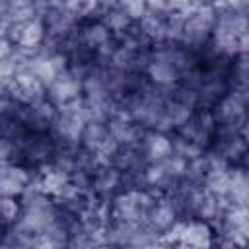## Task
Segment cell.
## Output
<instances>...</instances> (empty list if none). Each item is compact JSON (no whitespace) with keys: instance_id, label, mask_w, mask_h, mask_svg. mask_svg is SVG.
Segmentation results:
<instances>
[{"instance_id":"1","label":"cell","mask_w":249,"mask_h":249,"mask_svg":"<svg viewBox=\"0 0 249 249\" xmlns=\"http://www.w3.org/2000/svg\"><path fill=\"white\" fill-rule=\"evenodd\" d=\"M43 84L27 70H21L18 74H14V78L10 80V91L14 97H18L23 103H37L43 97Z\"/></svg>"},{"instance_id":"2","label":"cell","mask_w":249,"mask_h":249,"mask_svg":"<svg viewBox=\"0 0 249 249\" xmlns=\"http://www.w3.org/2000/svg\"><path fill=\"white\" fill-rule=\"evenodd\" d=\"M27 173L19 167L0 163V196H16L25 191L27 187Z\"/></svg>"},{"instance_id":"3","label":"cell","mask_w":249,"mask_h":249,"mask_svg":"<svg viewBox=\"0 0 249 249\" xmlns=\"http://www.w3.org/2000/svg\"><path fill=\"white\" fill-rule=\"evenodd\" d=\"M175 237L185 243V245H193V247H202V245H210V230L206 224H189V226H177L173 230Z\"/></svg>"},{"instance_id":"4","label":"cell","mask_w":249,"mask_h":249,"mask_svg":"<svg viewBox=\"0 0 249 249\" xmlns=\"http://www.w3.org/2000/svg\"><path fill=\"white\" fill-rule=\"evenodd\" d=\"M14 41L21 47V49H33L35 45L41 43L43 39V25L37 19H25L19 21L14 29Z\"/></svg>"},{"instance_id":"5","label":"cell","mask_w":249,"mask_h":249,"mask_svg":"<svg viewBox=\"0 0 249 249\" xmlns=\"http://www.w3.org/2000/svg\"><path fill=\"white\" fill-rule=\"evenodd\" d=\"M80 93V82L70 78V76H56L54 82L51 84V99L64 105L72 99H76Z\"/></svg>"},{"instance_id":"6","label":"cell","mask_w":249,"mask_h":249,"mask_svg":"<svg viewBox=\"0 0 249 249\" xmlns=\"http://www.w3.org/2000/svg\"><path fill=\"white\" fill-rule=\"evenodd\" d=\"M25 70L31 72L43 86H51L54 82V78L58 76V70L53 62V56H33L27 60Z\"/></svg>"},{"instance_id":"7","label":"cell","mask_w":249,"mask_h":249,"mask_svg":"<svg viewBox=\"0 0 249 249\" xmlns=\"http://www.w3.org/2000/svg\"><path fill=\"white\" fill-rule=\"evenodd\" d=\"M68 187L66 175L62 171H47L41 179V191L51 195H62Z\"/></svg>"},{"instance_id":"8","label":"cell","mask_w":249,"mask_h":249,"mask_svg":"<svg viewBox=\"0 0 249 249\" xmlns=\"http://www.w3.org/2000/svg\"><path fill=\"white\" fill-rule=\"evenodd\" d=\"M150 76L158 84H171L177 78V70H175V66L171 62L158 60V62H152L150 64Z\"/></svg>"},{"instance_id":"9","label":"cell","mask_w":249,"mask_h":249,"mask_svg":"<svg viewBox=\"0 0 249 249\" xmlns=\"http://www.w3.org/2000/svg\"><path fill=\"white\" fill-rule=\"evenodd\" d=\"M142 21V31L148 35V37H154V39H161L165 37V23L161 18H158L156 12H150L146 10V14L140 18Z\"/></svg>"},{"instance_id":"10","label":"cell","mask_w":249,"mask_h":249,"mask_svg":"<svg viewBox=\"0 0 249 249\" xmlns=\"http://www.w3.org/2000/svg\"><path fill=\"white\" fill-rule=\"evenodd\" d=\"M84 138H86L88 144L93 146V148H105V146H107V140H111V138H109V132H107L101 124H97V123H89V124L86 126Z\"/></svg>"},{"instance_id":"11","label":"cell","mask_w":249,"mask_h":249,"mask_svg":"<svg viewBox=\"0 0 249 249\" xmlns=\"http://www.w3.org/2000/svg\"><path fill=\"white\" fill-rule=\"evenodd\" d=\"M148 152H150V156H152L154 160L167 158L169 152H171V142H169L165 136H161V134H154V136H150V140H148Z\"/></svg>"},{"instance_id":"12","label":"cell","mask_w":249,"mask_h":249,"mask_svg":"<svg viewBox=\"0 0 249 249\" xmlns=\"http://www.w3.org/2000/svg\"><path fill=\"white\" fill-rule=\"evenodd\" d=\"M121 10L126 12L128 18H142L146 14V0H117Z\"/></svg>"},{"instance_id":"13","label":"cell","mask_w":249,"mask_h":249,"mask_svg":"<svg viewBox=\"0 0 249 249\" xmlns=\"http://www.w3.org/2000/svg\"><path fill=\"white\" fill-rule=\"evenodd\" d=\"M152 222L154 226L158 228H169L173 224V210L169 206H158L154 212H152Z\"/></svg>"},{"instance_id":"14","label":"cell","mask_w":249,"mask_h":249,"mask_svg":"<svg viewBox=\"0 0 249 249\" xmlns=\"http://www.w3.org/2000/svg\"><path fill=\"white\" fill-rule=\"evenodd\" d=\"M18 210H19V206L14 196H0V218H4L6 222H12V220H16Z\"/></svg>"},{"instance_id":"15","label":"cell","mask_w":249,"mask_h":249,"mask_svg":"<svg viewBox=\"0 0 249 249\" xmlns=\"http://www.w3.org/2000/svg\"><path fill=\"white\" fill-rule=\"evenodd\" d=\"M128 16H126V12L124 10H115V12H111L109 14V18H107V25L111 27V29H124L126 25H128Z\"/></svg>"},{"instance_id":"16","label":"cell","mask_w":249,"mask_h":249,"mask_svg":"<svg viewBox=\"0 0 249 249\" xmlns=\"http://www.w3.org/2000/svg\"><path fill=\"white\" fill-rule=\"evenodd\" d=\"M107 29L103 27V25H95V27H89L88 31H86V41L89 43V45H99V43H105L107 41Z\"/></svg>"},{"instance_id":"17","label":"cell","mask_w":249,"mask_h":249,"mask_svg":"<svg viewBox=\"0 0 249 249\" xmlns=\"http://www.w3.org/2000/svg\"><path fill=\"white\" fill-rule=\"evenodd\" d=\"M14 72H16V64L12 62V58L0 60V86L10 84V80L14 78Z\"/></svg>"},{"instance_id":"18","label":"cell","mask_w":249,"mask_h":249,"mask_svg":"<svg viewBox=\"0 0 249 249\" xmlns=\"http://www.w3.org/2000/svg\"><path fill=\"white\" fill-rule=\"evenodd\" d=\"M10 56H12V45H10V41H8V39L0 37V60L10 58Z\"/></svg>"},{"instance_id":"19","label":"cell","mask_w":249,"mask_h":249,"mask_svg":"<svg viewBox=\"0 0 249 249\" xmlns=\"http://www.w3.org/2000/svg\"><path fill=\"white\" fill-rule=\"evenodd\" d=\"M10 150H12V146H10L6 140H0V161L10 156Z\"/></svg>"}]
</instances>
